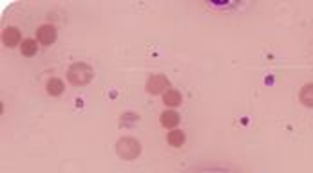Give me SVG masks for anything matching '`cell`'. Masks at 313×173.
<instances>
[{"label": "cell", "instance_id": "6da1fadb", "mask_svg": "<svg viewBox=\"0 0 313 173\" xmlns=\"http://www.w3.org/2000/svg\"><path fill=\"white\" fill-rule=\"evenodd\" d=\"M94 78V68L85 62H74L69 68H67V80L71 85L74 86H83L92 82Z\"/></svg>", "mask_w": 313, "mask_h": 173}, {"label": "cell", "instance_id": "7a4b0ae2", "mask_svg": "<svg viewBox=\"0 0 313 173\" xmlns=\"http://www.w3.org/2000/svg\"><path fill=\"white\" fill-rule=\"evenodd\" d=\"M116 154L123 160H134L141 155V142L134 137H121L116 142Z\"/></svg>", "mask_w": 313, "mask_h": 173}, {"label": "cell", "instance_id": "3957f363", "mask_svg": "<svg viewBox=\"0 0 313 173\" xmlns=\"http://www.w3.org/2000/svg\"><path fill=\"white\" fill-rule=\"evenodd\" d=\"M148 94L152 96H158V94H165L169 88H171V82H169V78L163 76V74H152L150 78L147 80V85H145Z\"/></svg>", "mask_w": 313, "mask_h": 173}, {"label": "cell", "instance_id": "277c9868", "mask_svg": "<svg viewBox=\"0 0 313 173\" xmlns=\"http://www.w3.org/2000/svg\"><path fill=\"white\" fill-rule=\"evenodd\" d=\"M37 40L40 42L42 46H53L56 40V29L51 24H44L40 26L37 31Z\"/></svg>", "mask_w": 313, "mask_h": 173}, {"label": "cell", "instance_id": "5b68a950", "mask_svg": "<svg viewBox=\"0 0 313 173\" xmlns=\"http://www.w3.org/2000/svg\"><path fill=\"white\" fill-rule=\"evenodd\" d=\"M2 40H4V46L13 49L20 44V31L17 28H6L4 34H2Z\"/></svg>", "mask_w": 313, "mask_h": 173}, {"label": "cell", "instance_id": "8992f818", "mask_svg": "<svg viewBox=\"0 0 313 173\" xmlns=\"http://www.w3.org/2000/svg\"><path fill=\"white\" fill-rule=\"evenodd\" d=\"M160 123L165 128H176L180 124V114L174 112V110H165V112H162V116H160Z\"/></svg>", "mask_w": 313, "mask_h": 173}, {"label": "cell", "instance_id": "52a82bcc", "mask_svg": "<svg viewBox=\"0 0 313 173\" xmlns=\"http://www.w3.org/2000/svg\"><path fill=\"white\" fill-rule=\"evenodd\" d=\"M163 103H165L167 106H180L181 103H183V96H181L180 90H176V88H169V90L163 94Z\"/></svg>", "mask_w": 313, "mask_h": 173}, {"label": "cell", "instance_id": "ba28073f", "mask_svg": "<svg viewBox=\"0 0 313 173\" xmlns=\"http://www.w3.org/2000/svg\"><path fill=\"white\" fill-rule=\"evenodd\" d=\"M299 100L304 106L313 108V83H306L299 92Z\"/></svg>", "mask_w": 313, "mask_h": 173}, {"label": "cell", "instance_id": "9c48e42d", "mask_svg": "<svg viewBox=\"0 0 313 173\" xmlns=\"http://www.w3.org/2000/svg\"><path fill=\"white\" fill-rule=\"evenodd\" d=\"M46 90L49 96H60L62 92H64V82L58 80V78H51L46 83Z\"/></svg>", "mask_w": 313, "mask_h": 173}, {"label": "cell", "instance_id": "30bf717a", "mask_svg": "<svg viewBox=\"0 0 313 173\" xmlns=\"http://www.w3.org/2000/svg\"><path fill=\"white\" fill-rule=\"evenodd\" d=\"M167 142L171 146H174V148H180V146L185 144V132H181V130H172V132H169V136H167Z\"/></svg>", "mask_w": 313, "mask_h": 173}, {"label": "cell", "instance_id": "8fae6325", "mask_svg": "<svg viewBox=\"0 0 313 173\" xmlns=\"http://www.w3.org/2000/svg\"><path fill=\"white\" fill-rule=\"evenodd\" d=\"M37 50H38L37 40H33V38H26V40L22 42V46H20V52H22L24 56H35Z\"/></svg>", "mask_w": 313, "mask_h": 173}]
</instances>
